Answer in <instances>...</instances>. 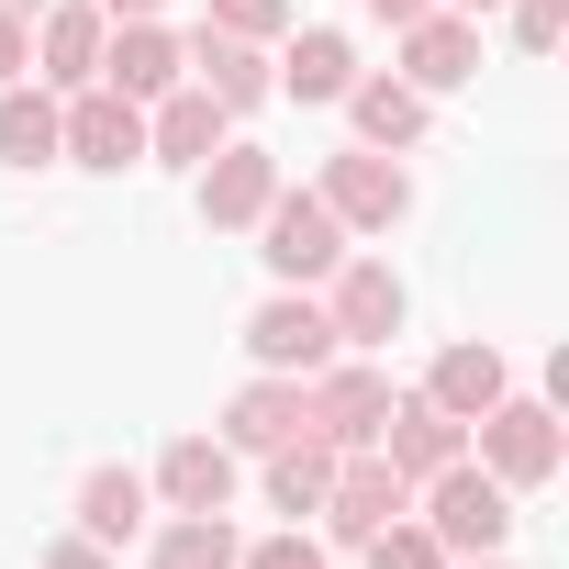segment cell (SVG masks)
I'll list each match as a JSON object with an SVG mask.
<instances>
[{"label": "cell", "mask_w": 569, "mask_h": 569, "mask_svg": "<svg viewBox=\"0 0 569 569\" xmlns=\"http://www.w3.org/2000/svg\"><path fill=\"white\" fill-rule=\"evenodd\" d=\"M391 79H402V90H425V101L469 90V79H480V23H469V12H447V0H436L425 23H402V68H391Z\"/></svg>", "instance_id": "obj_12"}, {"label": "cell", "mask_w": 569, "mask_h": 569, "mask_svg": "<svg viewBox=\"0 0 569 569\" xmlns=\"http://www.w3.org/2000/svg\"><path fill=\"white\" fill-rule=\"evenodd\" d=\"M57 157L68 168H90V179H112V168H134L146 157V101H123V90H68L57 101Z\"/></svg>", "instance_id": "obj_7"}, {"label": "cell", "mask_w": 569, "mask_h": 569, "mask_svg": "<svg viewBox=\"0 0 569 569\" xmlns=\"http://www.w3.org/2000/svg\"><path fill=\"white\" fill-rule=\"evenodd\" d=\"M234 458H268V447H291L302 436V380H279V369H257L234 402H223V425H212Z\"/></svg>", "instance_id": "obj_19"}, {"label": "cell", "mask_w": 569, "mask_h": 569, "mask_svg": "<svg viewBox=\"0 0 569 569\" xmlns=\"http://www.w3.org/2000/svg\"><path fill=\"white\" fill-rule=\"evenodd\" d=\"M413 525L447 547V558H491L502 536H513V491L480 469V458H458V469H436V480H413Z\"/></svg>", "instance_id": "obj_1"}, {"label": "cell", "mask_w": 569, "mask_h": 569, "mask_svg": "<svg viewBox=\"0 0 569 569\" xmlns=\"http://www.w3.org/2000/svg\"><path fill=\"white\" fill-rule=\"evenodd\" d=\"M257 257H268V279H279V291H313V279L347 257V223H336L313 190H291V179H279V201L257 212Z\"/></svg>", "instance_id": "obj_5"}, {"label": "cell", "mask_w": 569, "mask_h": 569, "mask_svg": "<svg viewBox=\"0 0 569 569\" xmlns=\"http://www.w3.org/2000/svg\"><path fill=\"white\" fill-rule=\"evenodd\" d=\"M246 358L279 369V380H313L325 358H347L336 325H325V291H268V302L246 313Z\"/></svg>", "instance_id": "obj_9"}, {"label": "cell", "mask_w": 569, "mask_h": 569, "mask_svg": "<svg viewBox=\"0 0 569 569\" xmlns=\"http://www.w3.org/2000/svg\"><path fill=\"white\" fill-rule=\"evenodd\" d=\"M268 79H279V101H347V79H358V46H347L336 23H302L291 46H268Z\"/></svg>", "instance_id": "obj_20"}, {"label": "cell", "mask_w": 569, "mask_h": 569, "mask_svg": "<svg viewBox=\"0 0 569 569\" xmlns=\"http://www.w3.org/2000/svg\"><path fill=\"white\" fill-rule=\"evenodd\" d=\"M502 23H513V46H525V57H547V46L569 34V0H502Z\"/></svg>", "instance_id": "obj_29"}, {"label": "cell", "mask_w": 569, "mask_h": 569, "mask_svg": "<svg viewBox=\"0 0 569 569\" xmlns=\"http://www.w3.org/2000/svg\"><path fill=\"white\" fill-rule=\"evenodd\" d=\"M0 168H57V90L46 79L0 90Z\"/></svg>", "instance_id": "obj_25"}, {"label": "cell", "mask_w": 569, "mask_h": 569, "mask_svg": "<svg viewBox=\"0 0 569 569\" xmlns=\"http://www.w3.org/2000/svg\"><path fill=\"white\" fill-rule=\"evenodd\" d=\"M12 79H34V23L0 12V90H12Z\"/></svg>", "instance_id": "obj_30"}, {"label": "cell", "mask_w": 569, "mask_h": 569, "mask_svg": "<svg viewBox=\"0 0 569 569\" xmlns=\"http://www.w3.org/2000/svg\"><path fill=\"white\" fill-rule=\"evenodd\" d=\"M502 391H513V369H502V347H480V336H469V347H447V358L425 369V402H436V413H458V425H480Z\"/></svg>", "instance_id": "obj_21"}, {"label": "cell", "mask_w": 569, "mask_h": 569, "mask_svg": "<svg viewBox=\"0 0 569 569\" xmlns=\"http://www.w3.org/2000/svg\"><path fill=\"white\" fill-rule=\"evenodd\" d=\"M46 569H123V558H112V547H90V536H79V525H68V536H57V547H46Z\"/></svg>", "instance_id": "obj_31"}, {"label": "cell", "mask_w": 569, "mask_h": 569, "mask_svg": "<svg viewBox=\"0 0 569 569\" xmlns=\"http://www.w3.org/2000/svg\"><path fill=\"white\" fill-rule=\"evenodd\" d=\"M190 179H201V223H212V234H257V212L279 201V157H268V146H234V134H223Z\"/></svg>", "instance_id": "obj_10"}, {"label": "cell", "mask_w": 569, "mask_h": 569, "mask_svg": "<svg viewBox=\"0 0 569 569\" xmlns=\"http://www.w3.org/2000/svg\"><path fill=\"white\" fill-rule=\"evenodd\" d=\"M101 34H112L101 0H46V12H34V79H46L57 101L90 90V79H101Z\"/></svg>", "instance_id": "obj_13"}, {"label": "cell", "mask_w": 569, "mask_h": 569, "mask_svg": "<svg viewBox=\"0 0 569 569\" xmlns=\"http://www.w3.org/2000/svg\"><path fill=\"white\" fill-rule=\"evenodd\" d=\"M358 12H369V23H391V34H402V23H425V12H436V0H358Z\"/></svg>", "instance_id": "obj_32"}, {"label": "cell", "mask_w": 569, "mask_h": 569, "mask_svg": "<svg viewBox=\"0 0 569 569\" xmlns=\"http://www.w3.org/2000/svg\"><path fill=\"white\" fill-rule=\"evenodd\" d=\"M234 480H246V458H234L223 436H168L157 469H146V491H157L168 513H234Z\"/></svg>", "instance_id": "obj_11"}, {"label": "cell", "mask_w": 569, "mask_h": 569, "mask_svg": "<svg viewBox=\"0 0 569 569\" xmlns=\"http://www.w3.org/2000/svg\"><path fill=\"white\" fill-rule=\"evenodd\" d=\"M380 413H391V369L358 358V347L302 380V425H313L325 447H380Z\"/></svg>", "instance_id": "obj_6"}, {"label": "cell", "mask_w": 569, "mask_h": 569, "mask_svg": "<svg viewBox=\"0 0 569 569\" xmlns=\"http://www.w3.org/2000/svg\"><path fill=\"white\" fill-rule=\"evenodd\" d=\"M358 558H369V569H447V547H436V536H425L413 513H402V525H380V536H369Z\"/></svg>", "instance_id": "obj_27"}, {"label": "cell", "mask_w": 569, "mask_h": 569, "mask_svg": "<svg viewBox=\"0 0 569 569\" xmlns=\"http://www.w3.org/2000/svg\"><path fill=\"white\" fill-rule=\"evenodd\" d=\"M201 23L212 34H246V46H279V34H291V0H212Z\"/></svg>", "instance_id": "obj_26"}, {"label": "cell", "mask_w": 569, "mask_h": 569, "mask_svg": "<svg viewBox=\"0 0 569 569\" xmlns=\"http://www.w3.org/2000/svg\"><path fill=\"white\" fill-rule=\"evenodd\" d=\"M190 90H212L234 123H246L257 101H279V79H268V46H246V34H212V23L190 34Z\"/></svg>", "instance_id": "obj_16"}, {"label": "cell", "mask_w": 569, "mask_h": 569, "mask_svg": "<svg viewBox=\"0 0 569 569\" xmlns=\"http://www.w3.org/2000/svg\"><path fill=\"white\" fill-rule=\"evenodd\" d=\"M313 201H325L347 234H391V223L413 212V168L380 157V146H336V157L313 168Z\"/></svg>", "instance_id": "obj_4"}, {"label": "cell", "mask_w": 569, "mask_h": 569, "mask_svg": "<svg viewBox=\"0 0 569 569\" xmlns=\"http://www.w3.org/2000/svg\"><path fill=\"white\" fill-rule=\"evenodd\" d=\"M146 502H157V491H146V469L101 458V469L79 480V536H90V547H134V536H146Z\"/></svg>", "instance_id": "obj_22"}, {"label": "cell", "mask_w": 569, "mask_h": 569, "mask_svg": "<svg viewBox=\"0 0 569 569\" xmlns=\"http://www.w3.org/2000/svg\"><path fill=\"white\" fill-rule=\"evenodd\" d=\"M447 569H513V558H502V547H491V558H447Z\"/></svg>", "instance_id": "obj_34"}, {"label": "cell", "mask_w": 569, "mask_h": 569, "mask_svg": "<svg viewBox=\"0 0 569 569\" xmlns=\"http://www.w3.org/2000/svg\"><path fill=\"white\" fill-rule=\"evenodd\" d=\"M347 123H358V146L413 157V146H425V123H436V101H425V90H402L391 68H380V79L358 68V79H347Z\"/></svg>", "instance_id": "obj_17"}, {"label": "cell", "mask_w": 569, "mask_h": 569, "mask_svg": "<svg viewBox=\"0 0 569 569\" xmlns=\"http://www.w3.org/2000/svg\"><path fill=\"white\" fill-rule=\"evenodd\" d=\"M101 12H112V23H157V12H168V0H101Z\"/></svg>", "instance_id": "obj_33"}, {"label": "cell", "mask_w": 569, "mask_h": 569, "mask_svg": "<svg viewBox=\"0 0 569 569\" xmlns=\"http://www.w3.org/2000/svg\"><path fill=\"white\" fill-rule=\"evenodd\" d=\"M190 79V46L168 34V23H112L101 34V90H123V101H168Z\"/></svg>", "instance_id": "obj_14"}, {"label": "cell", "mask_w": 569, "mask_h": 569, "mask_svg": "<svg viewBox=\"0 0 569 569\" xmlns=\"http://www.w3.org/2000/svg\"><path fill=\"white\" fill-rule=\"evenodd\" d=\"M0 12H23V23H34V12H46V0H0Z\"/></svg>", "instance_id": "obj_36"}, {"label": "cell", "mask_w": 569, "mask_h": 569, "mask_svg": "<svg viewBox=\"0 0 569 569\" xmlns=\"http://www.w3.org/2000/svg\"><path fill=\"white\" fill-rule=\"evenodd\" d=\"M325 325H336V347H358V358H380L402 325H413V291H402V268L391 257H336L325 279Z\"/></svg>", "instance_id": "obj_3"}, {"label": "cell", "mask_w": 569, "mask_h": 569, "mask_svg": "<svg viewBox=\"0 0 569 569\" xmlns=\"http://www.w3.org/2000/svg\"><path fill=\"white\" fill-rule=\"evenodd\" d=\"M234 558H246L234 513H168V525L146 536V569H234Z\"/></svg>", "instance_id": "obj_24"}, {"label": "cell", "mask_w": 569, "mask_h": 569, "mask_svg": "<svg viewBox=\"0 0 569 569\" xmlns=\"http://www.w3.org/2000/svg\"><path fill=\"white\" fill-rule=\"evenodd\" d=\"M223 134H234V112H223L212 90H190V79H179L168 101H146V157H157V168H201Z\"/></svg>", "instance_id": "obj_18"}, {"label": "cell", "mask_w": 569, "mask_h": 569, "mask_svg": "<svg viewBox=\"0 0 569 569\" xmlns=\"http://www.w3.org/2000/svg\"><path fill=\"white\" fill-rule=\"evenodd\" d=\"M380 458H391L402 480H436V469H458V458H469V425H458V413H436L425 391H391V413H380Z\"/></svg>", "instance_id": "obj_15"}, {"label": "cell", "mask_w": 569, "mask_h": 569, "mask_svg": "<svg viewBox=\"0 0 569 569\" xmlns=\"http://www.w3.org/2000/svg\"><path fill=\"white\" fill-rule=\"evenodd\" d=\"M336 458H347V447H325L313 425H302L291 447H268V502L291 513V525H302V513H325V491H336Z\"/></svg>", "instance_id": "obj_23"}, {"label": "cell", "mask_w": 569, "mask_h": 569, "mask_svg": "<svg viewBox=\"0 0 569 569\" xmlns=\"http://www.w3.org/2000/svg\"><path fill=\"white\" fill-rule=\"evenodd\" d=\"M469 458H480V469H491V480H502V491L525 502V491H547V480H558V458H569V436H558V413H547V402H525V391H502V402H491V413L469 425Z\"/></svg>", "instance_id": "obj_2"}, {"label": "cell", "mask_w": 569, "mask_h": 569, "mask_svg": "<svg viewBox=\"0 0 569 569\" xmlns=\"http://www.w3.org/2000/svg\"><path fill=\"white\" fill-rule=\"evenodd\" d=\"M234 569H336V558H325V536L279 525V536H246V558H234Z\"/></svg>", "instance_id": "obj_28"}, {"label": "cell", "mask_w": 569, "mask_h": 569, "mask_svg": "<svg viewBox=\"0 0 569 569\" xmlns=\"http://www.w3.org/2000/svg\"><path fill=\"white\" fill-rule=\"evenodd\" d=\"M402 513H413V480H402L380 447H347V458H336V491H325L313 525H325V547H369V536L402 525Z\"/></svg>", "instance_id": "obj_8"}, {"label": "cell", "mask_w": 569, "mask_h": 569, "mask_svg": "<svg viewBox=\"0 0 569 569\" xmlns=\"http://www.w3.org/2000/svg\"><path fill=\"white\" fill-rule=\"evenodd\" d=\"M447 12H469V23H480V12H502V0H447Z\"/></svg>", "instance_id": "obj_35"}]
</instances>
